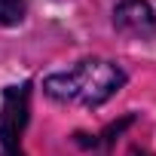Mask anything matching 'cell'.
I'll list each match as a JSON object with an SVG mask.
<instances>
[{
  "label": "cell",
  "instance_id": "obj_2",
  "mask_svg": "<svg viewBox=\"0 0 156 156\" xmlns=\"http://www.w3.org/2000/svg\"><path fill=\"white\" fill-rule=\"evenodd\" d=\"M28 101H31V86H9L0 101V144L6 156H22V132L28 126Z\"/></svg>",
  "mask_w": 156,
  "mask_h": 156
},
{
  "label": "cell",
  "instance_id": "obj_4",
  "mask_svg": "<svg viewBox=\"0 0 156 156\" xmlns=\"http://www.w3.org/2000/svg\"><path fill=\"white\" fill-rule=\"evenodd\" d=\"M25 19V0H0V25H19Z\"/></svg>",
  "mask_w": 156,
  "mask_h": 156
},
{
  "label": "cell",
  "instance_id": "obj_1",
  "mask_svg": "<svg viewBox=\"0 0 156 156\" xmlns=\"http://www.w3.org/2000/svg\"><path fill=\"white\" fill-rule=\"evenodd\" d=\"M126 83V73L107 61V58H83L76 67L64 73L46 76L43 92L55 101L64 104H83V107H98L107 98H113Z\"/></svg>",
  "mask_w": 156,
  "mask_h": 156
},
{
  "label": "cell",
  "instance_id": "obj_3",
  "mask_svg": "<svg viewBox=\"0 0 156 156\" xmlns=\"http://www.w3.org/2000/svg\"><path fill=\"white\" fill-rule=\"evenodd\" d=\"M113 25H116V31L144 40V37H153L156 16L147 0H119L113 6Z\"/></svg>",
  "mask_w": 156,
  "mask_h": 156
}]
</instances>
